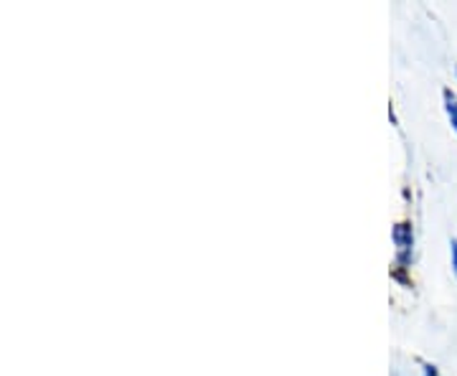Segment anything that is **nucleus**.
Segmentation results:
<instances>
[{
    "mask_svg": "<svg viewBox=\"0 0 457 376\" xmlns=\"http://www.w3.org/2000/svg\"><path fill=\"white\" fill-rule=\"evenodd\" d=\"M394 242H396V249H399V264H409V260H411V246H414L411 227L396 224L394 227Z\"/></svg>",
    "mask_w": 457,
    "mask_h": 376,
    "instance_id": "obj_1",
    "label": "nucleus"
},
{
    "mask_svg": "<svg viewBox=\"0 0 457 376\" xmlns=\"http://www.w3.org/2000/svg\"><path fill=\"white\" fill-rule=\"evenodd\" d=\"M442 97H445V110H447V117H450V122H453V128L457 130V97L453 89H445L442 92Z\"/></svg>",
    "mask_w": 457,
    "mask_h": 376,
    "instance_id": "obj_2",
    "label": "nucleus"
},
{
    "mask_svg": "<svg viewBox=\"0 0 457 376\" xmlns=\"http://www.w3.org/2000/svg\"><path fill=\"white\" fill-rule=\"evenodd\" d=\"M450 252H453V270H455V275H457V239L450 242Z\"/></svg>",
    "mask_w": 457,
    "mask_h": 376,
    "instance_id": "obj_3",
    "label": "nucleus"
},
{
    "mask_svg": "<svg viewBox=\"0 0 457 376\" xmlns=\"http://www.w3.org/2000/svg\"><path fill=\"white\" fill-rule=\"evenodd\" d=\"M425 376H440V372L435 366H425Z\"/></svg>",
    "mask_w": 457,
    "mask_h": 376,
    "instance_id": "obj_4",
    "label": "nucleus"
}]
</instances>
